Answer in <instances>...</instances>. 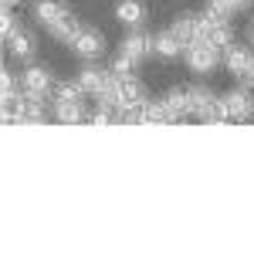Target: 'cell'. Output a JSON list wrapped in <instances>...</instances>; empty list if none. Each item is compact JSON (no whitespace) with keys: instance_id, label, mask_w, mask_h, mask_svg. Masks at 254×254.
Here are the masks:
<instances>
[{"instance_id":"9a60e30c","label":"cell","mask_w":254,"mask_h":254,"mask_svg":"<svg viewBox=\"0 0 254 254\" xmlns=\"http://www.w3.org/2000/svg\"><path fill=\"white\" fill-rule=\"evenodd\" d=\"M7 51H10L17 61H31V58H34V51H38V44H34V38L20 27L17 34H10V38H7Z\"/></svg>"},{"instance_id":"ac0fdd59","label":"cell","mask_w":254,"mask_h":254,"mask_svg":"<svg viewBox=\"0 0 254 254\" xmlns=\"http://www.w3.org/2000/svg\"><path fill=\"white\" fill-rule=\"evenodd\" d=\"M51 102H85V88L78 85V78L61 81V85H55V92H51Z\"/></svg>"},{"instance_id":"8fae6325","label":"cell","mask_w":254,"mask_h":254,"mask_svg":"<svg viewBox=\"0 0 254 254\" xmlns=\"http://www.w3.org/2000/svg\"><path fill=\"white\" fill-rule=\"evenodd\" d=\"M51 116L61 126H78V122H88V112L81 102H51Z\"/></svg>"},{"instance_id":"8992f818","label":"cell","mask_w":254,"mask_h":254,"mask_svg":"<svg viewBox=\"0 0 254 254\" xmlns=\"http://www.w3.org/2000/svg\"><path fill=\"white\" fill-rule=\"evenodd\" d=\"M220 102H224V112H227L231 122H248V119L254 116V95H251L248 85H244V88H231Z\"/></svg>"},{"instance_id":"30bf717a","label":"cell","mask_w":254,"mask_h":254,"mask_svg":"<svg viewBox=\"0 0 254 254\" xmlns=\"http://www.w3.org/2000/svg\"><path fill=\"white\" fill-rule=\"evenodd\" d=\"M68 14L71 10L64 7V0H34V20H38L41 27H51L61 17H68Z\"/></svg>"},{"instance_id":"484cf974","label":"cell","mask_w":254,"mask_h":254,"mask_svg":"<svg viewBox=\"0 0 254 254\" xmlns=\"http://www.w3.org/2000/svg\"><path fill=\"white\" fill-rule=\"evenodd\" d=\"M3 3H7V7H14V3H24V0H3Z\"/></svg>"},{"instance_id":"7c38bea8","label":"cell","mask_w":254,"mask_h":254,"mask_svg":"<svg viewBox=\"0 0 254 254\" xmlns=\"http://www.w3.org/2000/svg\"><path fill=\"white\" fill-rule=\"evenodd\" d=\"M183 51H187V44L176 38L173 31H159V34H153V55L173 61V58H180Z\"/></svg>"},{"instance_id":"d4e9b609","label":"cell","mask_w":254,"mask_h":254,"mask_svg":"<svg viewBox=\"0 0 254 254\" xmlns=\"http://www.w3.org/2000/svg\"><path fill=\"white\" fill-rule=\"evenodd\" d=\"M248 44H251V48H254V20H251V24H248Z\"/></svg>"},{"instance_id":"5b68a950","label":"cell","mask_w":254,"mask_h":254,"mask_svg":"<svg viewBox=\"0 0 254 254\" xmlns=\"http://www.w3.org/2000/svg\"><path fill=\"white\" fill-rule=\"evenodd\" d=\"M68 48H71L75 58H81V61H98L105 55V34L95 31V27H81V34L71 41Z\"/></svg>"},{"instance_id":"6da1fadb","label":"cell","mask_w":254,"mask_h":254,"mask_svg":"<svg viewBox=\"0 0 254 254\" xmlns=\"http://www.w3.org/2000/svg\"><path fill=\"white\" fill-rule=\"evenodd\" d=\"M183 61H187V68L193 75H210V71H217L224 64V51L214 48V44H207V41L193 38L187 44V51H183Z\"/></svg>"},{"instance_id":"5bb4252c","label":"cell","mask_w":254,"mask_h":254,"mask_svg":"<svg viewBox=\"0 0 254 254\" xmlns=\"http://www.w3.org/2000/svg\"><path fill=\"white\" fill-rule=\"evenodd\" d=\"M116 20H119V24H126V27H139V24L146 20V7H142V0H119V3H116Z\"/></svg>"},{"instance_id":"ffe728a7","label":"cell","mask_w":254,"mask_h":254,"mask_svg":"<svg viewBox=\"0 0 254 254\" xmlns=\"http://www.w3.org/2000/svg\"><path fill=\"white\" fill-rule=\"evenodd\" d=\"M142 112H146V122H173L170 109H166V102H149V98H146Z\"/></svg>"},{"instance_id":"ba28073f","label":"cell","mask_w":254,"mask_h":254,"mask_svg":"<svg viewBox=\"0 0 254 254\" xmlns=\"http://www.w3.org/2000/svg\"><path fill=\"white\" fill-rule=\"evenodd\" d=\"M119 51H122V55H129V58L139 64L142 58H149V55H153V34H142L139 27H132V31L122 38Z\"/></svg>"},{"instance_id":"277c9868","label":"cell","mask_w":254,"mask_h":254,"mask_svg":"<svg viewBox=\"0 0 254 254\" xmlns=\"http://www.w3.org/2000/svg\"><path fill=\"white\" fill-rule=\"evenodd\" d=\"M20 92L27 98H48L55 92V75L44 64H27L20 71Z\"/></svg>"},{"instance_id":"7402d4cb","label":"cell","mask_w":254,"mask_h":254,"mask_svg":"<svg viewBox=\"0 0 254 254\" xmlns=\"http://www.w3.org/2000/svg\"><path fill=\"white\" fill-rule=\"evenodd\" d=\"M132 68H136V61L129 58V55H122V51H119L116 61L109 64V71H112V75H132Z\"/></svg>"},{"instance_id":"44dd1931","label":"cell","mask_w":254,"mask_h":254,"mask_svg":"<svg viewBox=\"0 0 254 254\" xmlns=\"http://www.w3.org/2000/svg\"><path fill=\"white\" fill-rule=\"evenodd\" d=\"M0 27H3V41L10 38V34H17V31H20L17 14H14V7H7V3H3V14H0Z\"/></svg>"},{"instance_id":"9c48e42d","label":"cell","mask_w":254,"mask_h":254,"mask_svg":"<svg viewBox=\"0 0 254 254\" xmlns=\"http://www.w3.org/2000/svg\"><path fill=\"white\" fill-rule=\"evenodd\" d=\"M109 78H112V71L102 68V64H95V61H85V68L78 71V85L85 88V95H92V98L102 92V85Z\"/></svg>"},{"instance_id":"603a6c76","label":"cell","mask_w":254,"mask_h":254,"mask_svg":"<svg viewBox=\"0 0 254 254\" xmlns=\"http://www.w3.org/2000/svg\"><path fill=\"white\" fill-rule=\"evenodd\" d=\"M227 3H231V7H234V10H244V7H248V3H251V0H227Z\"/></svg>"},{"instance_id":"7a4b0ae2","label":"cell","mask_w":254,"mask_h":254,"mask_svg":"<svg viewBox=\"0 0 254 254\" xmlns=\"http://www.w3.org/2000/svg\"><path fill=\"white\" fill-rule=\"evenodd\" d=\"M196 38L214 44V48H220V51H227V48L234 44V27H231V20H220V17H214V14L203 10V14L196 17Z\"/></svg>"},{"instance_id":"3957f363","label":"cell","mask_w":254,"mask_h":254,"mask_svg":"<svg viewBox=\"0 0 254 254\" xmlns=\"http://www.w3.org/2000/svg\"><path fill=\"white\" fill-rule=\"evenodd\" d=\"M190 105H193V116L200 122H224L227 112H224V102L210 92V88H203V85H193L190 88Z\"/></svg>"},{"instance_id":"52a82bcc","label":"cell","mask_w":254,"mask_h":254,"mask_svg":"<svg viewBox=\"0 0 254 254\" xmlns=\"http://www.w3.org/2000/svg\"><path fill=\"white\" fill-rule=\"evenodd\" d=\"M251 64H254V51H251V44H231L227 51H224V68L231 71V75H237V78H244L248 71H251Z\"/></svg>"},{"instance_id":"e0dca14e","label":"cell","mask_w":254,"mask_h":254,"mask_svg":"<svg viewBox=\"0 0 254 254\" xmlns=\"http://www.w3.org/2000/svg\"><path fill=\"white\" fill-rule=\"evenodd\" d=\"M48 34H51L55 41H61V44H71V41L81 34V20L75 17V14H68V17H61L58 24H51Z\"/></svg>"},{"instance_id":"cb8c5ba5","label":"cell","mask_w":254,"mask_h":254,"mask_svg":"<svg viewBox=\"0 0 254 254\" xmlns=\"http://www.w3.org/2000/svg\"><path fill=\"white\" fill-rule=\"evenodd\" d=\"M244 85H248V88H251V92H254V64H251V71L244 75Z\"/></svg>"},{"instance_id":"d6986e66","label":"cell","mask_w":254,"mask_h":254,"mask_svg":"<svg viewBox=\"0 0 254 254\" xmlns=\"http://www.w3.org/2000/svg\"><path fill=\"white\" fill-rule=\"evenodd\" d=\"M170 31H173L183 44H190V41L196 38V17H193V14H180V17L170 24Z\"/></svg>"},{"instance_id":"4fadbf2b","label":"cell","mask_w":254,"mask_h":254,"mask_svg":"<svg viewBox=\"0 0 254 254\" xmlns=\"http://www.w3.org/2000/svg\"><path fill=\"white\" fill-rule=\"evenodd\" d=\"M119 78V95H122V105H139V102H146V88H142V81L136 75H116ZM119 105V109H122Z\"/></svg>"},{"instance_id":"2e32d148","label":"cell","mask_w":254,"mask_h":254,"mask_svg":"<svg viewBox=\"0 0 254 254\" xmlns=\"http://www.w3.org/2000/svg\"><path fill=\"white\" fill-rule=\"evenodd\" d=\"M163 102H166V109H170L173 122H180V119H187V116H193V105H190V88H173V92L163 98Z\"/></svg>"}]
</instances>
